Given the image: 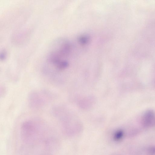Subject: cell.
Masks as SVG:
<instances>
[{
	"mask_svg": "<svg viewBox=\"0 0 155 155\" xmlns=\"http://www.w3.org/2000/svg\"><path fill=\"white\" fill-rule=\"evenodd\" d=\"M21 143L26 147H54L59 143L57 134L44 120L38 118L24 122L20 129Z\"/></svg>",
	"mask_w": 155,
	"mask_h": 155,
	"instance_id": "obj_1",
	"label": "cell"
},
{
	"mask_svg": "<svg viewBox=\"0 0 155 155\" xmlns=\"http://www.w3.org/2000/svg\"><path fill=\"white\" fill-rule=\"evenodd\" d=\"M48 93L43 91L32 93L29 98L30 105L32 108H37L41 107L45 103V98L49 95Z\"/></svg>",
	"mask_w": 155,
	"mask_h": 155,
	"instance_id": "obj_2",
	"label": "cell"
},
{
	"mask_svg": "<svg viewBox=\"0 0 155 155\" xmlns=\"http://www.w3.org/2000/svg\"><path fill=\"white\" fill-rule=\"evenodd\" d=\"M143 123L146 127L155 126V113L152 110H148L144 113Z\"/></svg>",
	"mask_w": 155,
	"mask_h": 155,
	"instance_id": "obj_3",
	"label": "cell"
},
{
	"mask_svg": "<svg viewBox=\"0 0 155 155\" xmlns=\"http://www.w3.org/2000/svg\"><path fill=\"white\" fill-rule=\"evenodd\" d=\"M123 132L121 130H118L115 133L114 138L116 140H119L123 137Z\"/></svg>",
	"mask_w": 155,
	"mask_h": 155,
	"instance_id": "obj_4",
	"label": "cell"
},
{
	"mask_svg": "<svg viewBox=\"0 0 155 155\" xmlns=\"http://www.w3.org/2000/svg\"><path fill=\"white\" fill-rule=\"evenodd\" d=\"M148 153L150 155H155V146H150L147 149Z\"/></svg>",
	"mask_w": 155,
	"mask_h": 155,
	"instance_id": "obj_5",
	"label": "cell"
},
{
	"mask_svg": "<svg viewBox=\"0 0 155 155\" xmlns=\"http://www.w3.org/2000/svg\"><path fill=\"white\" fill-rule=\"evenodd\" d=\"M6 52L4 51H3L1 53L0 58L2 60H4L6 58Z\"/></svg>",
	"mask_w": 155,
	"mask_h": 155,
	"instance_id": "obj_6",
	"label": "cell"
},
{
	"mask_svg": "<svg viewBox=\"0 0 155 155\" xmlns=\"http://www.w3.org/2000/svg\"><path fill=\"white\" fill-rule=\"evenodd\" d=\"M41 155H53L50 153H45L42 154Z\"/></svg>",
	"mask_w": 155,
	"mask_h": 155,
	"instance_id": "obj_7",
	"label": "cell"
}]
</instances>
